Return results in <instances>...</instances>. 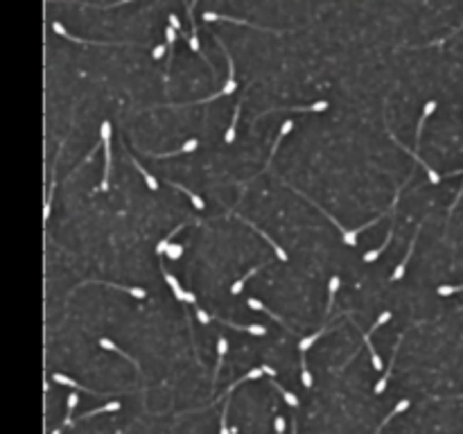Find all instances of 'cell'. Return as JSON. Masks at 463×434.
I'll list each match as a JSON object with an SVG mask.
<instances>
[{"mask_svg":"<svg viewBox=\"0 0 463 434\" xmlns=\"http://www.w3.org/2000/svg\"><path fill=\"white\" fill-rule=\"evenodd\" d=\"M111 122L104 120L100 124V138H102V147H104V174H102V184L100 190H108L111 188V168H113V154H111Z\"/></svg>","mask_w":463,"mask_h":434,"instance_id":"1","label":"cell"},{"mask_svg":"<svg viewBox=\"0 0 463 434\" xmlns=\"http://www.w3.org/2000/svg\"><path fill=\"white\" fill-rule=\"evenodd\" d=\"M400 344H402V337L396 341V346H393V353H391V364H388V369L384 371V375H382L380 380H377V385H375V396H380V393H384V389H386V385H388V380H391V373H393V367H396V355H398V348H400Z\"/></svg>","mask_w":463,"mask_h":434,"instance_id":"2","label":"cell"},{"mask_svg":"<svg viewBox=\"0 0 463 434\" xmlns=\"http://www.w3.org/2000/svg\"><path fill=\"white\" fill-rule=\"evenodd\" d=\"M420 228H422V224H418V228H416V236H414V240L409 242V251H407V256L402 258V262L396 267V272L391 274V281H400V278L404 276V269H407V265H409V260H411V256H414V249H416V242H418V236H420Z\"/></svg>","mask_w":463,"mask_h":434,"instance_id":"3","label":"cell"},{"mask_svg":"<svg viewBox=\"0 0 463 434\" xmlns=\"http://www.w3.org/2000/svg\"><path fill=\"white\" fill-rule=\"evenodd\" d=\"M59 154H61V145H59V150H57V156H54V161H52V181H50V186H48V195H45V204H43V222L50 220V210H52V197H54V186H57L54 172H57V161H59Z\"/></svg>","mask_w":463,"mask_h":434,"instance_id":"4","label":"cell"},{"mask_svg":"<svg viewBox=\"0 0 463 434\" xmlns=\"http://www.w3.org/2000/svg\"><path fill=\"white\" fill-rule=\"evenodd\" d=\"M235 217H239V220H242V222H244V224H249L251 228H255V231H258V236H262V240H265V242H269V247H271L273 251H276L278 260H287V254H285V249H283V247H280V244L276 242V240H271L269 236H267V233H265V231H262V228H258V224H253V222H251V220H247V217H242V215H237V213H235Z\"/></svg>","mask_w":463,"mask_h":434,"instance_id":"5","label":"cell"},{"mask_svg":"<svg viewBox=\"0 0 463 434\" xmlns=\"http://www.w3.org/2000/svg\"><path fill=\"white\" fill-rule=\"evenodd\" d=\"M291 129H294V120H285V122L280 124V131H278L276 140H273V147H271V152H269V158H267V165L262 168V172H267V170H269V165H271V161H273V156H276V152H278V147H280V140H283Z\"/></svg>","mask_w":463,"mask_h":434,"instance_id":"6","label":"cell"},{"mask_svg":"<svg viewBox=\"0 0 463 434\" xmlns=\"http://www.w3.org/2000/svg\"><path fill=\"white\" fill-rule=\"evenodd\" d=\"M391 138H393V142H396V145H400V147H402L404 152H409L411 156L416 158V163H420L422 168H425V172H427V176H430V181H432V184H441V174H438L436 170H432V165H430V163H425V161H422V158L418 156V152H414V150H409L407 145H402V142H400V140H398V138H396V136H393V134H391Z\"/></svg>","mask_w":463,"mask_h":434,"instance_id":"7","label":"cell"},{"mask_svg":"<svg viewBox=\"0 0 463 434\" xmlns=\"http://www.w3.org/2000/svg\"><path fill=\"white\" fill-rule=\"evenodd\" d=\"M52 380L54 382H59V385H66V387H72L75 391H86V393H93V396H113V393H100V391H95V389H88V387H84V385H79L77 380H72V378H68V375H64V373H52Z\"/></svg>","mask_w":463,"mask_h":434,"instance_id":"8","label":"cell"},{"mask_svg":"<svg viewBox=\"0 0 463 434\" xmlns=\"http://www.w3.org/2000/svg\"><path fill=\"white\" fill-rule=\"evenodd\" d=\"M122 154L129 158V163H134V168H136V170H138V172L142 174V179H145V184L150 186V190H158V181L154 179V174H150V170H147V168H142V163L136 161V158L131 156L129 150H127V147H124V145H122Z\"/></svg>","mask_w":463,"mask_h":434,"instance_id":"9","label":"cell"},{"mask_svg":"<svg viewBox=\"0 0 463 434\" xmlns=\"http://www.w3.org/2000/svg\"><path fill=\"white\" fill-rule=\"evenodd\" d=\"M199 147V140L197 138H190L188 142H183V145L179 147V150H172V152H163V154H154V152H147L150 156L154 158H168V156H176V154H188V152H194Z\"/></svg>","mask_w":463,"mask_h":434,"instance_id":"10","label":"cell"},{"mask_svg":"<svg viewBox=\"0 0 463 434\" xmlns=\"http://www.w3.org/2000/svg\"><path fill=\"white\" fill-rule=\"evenodd\" d=\"M226 351H228V341H226L224 335H219V337H217V364H215V373H213L215 380H217V375H219V371H221V364H224Z\"/></svg>","mask_w":463,"mask_h":434,"instance_id":"11","label":"cell"},{"mask_svg":"<svg viewBox=\"0 0 463 434\" xmlns=\"http://www.w3.org/2000/svg\"><path fill=\"white\" fill-rule=\"evenodd\" d=\"M88 283H97V285H106V287H113V290H122V292H127L131 296H136V299H145L147 292L142 287H124V285H116V283H106V281H88Z\"/></svg>","mask_w":463,"mask_h":434,"instance_id":"12","label":"cell"},{"mask_svg":"<svg viewBox=\"0 0 463 434\" xmlns=\"http://www.w3.org/2000/svg\"><path fill=\"white\" fill-rule=\"evenodd\" d=\"M434 111H436V102H434V100H430V102H427V104H425V109H422V116H420V120H418V129H416V142H420V136H422V127H425L427 118H430Z\"/></svg>","mask_w":463,"mask_h":434,"instance_id":"13","label":"cell"},{"mask_svg":"<svg viewBox=\"0 0 463 434\" xmlns=\"http://www.w3.org/2000/svg\"><path fill=\"white\" fill-rule=\"evenodd\" d=\"M161 272H163V278H165V283H168L170 287H172V292H174V296H176V299H179V301H186V290H183V287H181V285H179V281H176V278H174V274L165 272L163 267H161Z\"/></svg>","mask_w":463,"mask_h":434,"instance_id":"14","label":"cell"},{"mask_svg":"<svg viewBox=\"0 0 463 434\" xmlns=\"http://www.w3.org/2000/svg\"><path fill=\"white\" fill-rule=\"evenodd\" d=\"M239 111H242V100L237 102V106H235V111H233V120H231V124H228V129H226V134H224V140L231 145L233 140H235V129H237V120H239Z\"/></svg>","mask_w":463,"mask_h":434,"instance_id":"15","label":"cell"},{"mask_svg":"<svg viewBox=\"0 0 463 434\" xmlns=\"http://www.w3.org/2000/svg\"><path fill=\"white\" fill-rule=\"evenodd\" d=\"M100 346H102V348H106V351H116V353H118V355L127 357V359H129V362H131V364H134V369H136V371H138V373H140V364H138V362H136V359H134V357H131V355H127V353H124V351H122V348H118V346H116V344H113V341H111V339H106V337H102V339H100Z\"/></svg>","mask_w":463,"mask_h":434,"instance_id":"16","label":"cell"},{"mask_svg":"<svg viewBox=\"0 0 463 434\" xmlns=\"http://www.w3.org/2000/svg\"><path fill=\"white\" fill-rule=\"evenodd\" d=\"M409 405H411V403L407 401V398H402V401H400V403L396 405V407H393V409H391V412H388V416H384V421H382V423H380V425H377V430H375V434H380V432H382V427H384V425L388 423V421H391V419H393V416H398V414H402V412H404V409H409Z\"/></svg>","mask_w":463,"mask_h":434,"instance_id":"17","label":"cell"},{"mask_svg":"<svg viewBox=\"0 0 463 434\" xmlns=\"http://www.w3.org/2000/svg\"><path fill=\"white\" fill-rule=\"evenodd\" d=\"M168 184H170V186H172V188H176V190L186 192V195H188V197H190L192 206H194V208H197V210H203V208H206V202H203V199H201V197H199V195H194V192H192V190H188V188H186V186H179V184H176V181H168Z\"/></svg>","mask_w":463,"mask_h":434,"instance_id":"18","label":"cell"},{"mask_svg":"<svg viewBox=\"0 0 463 434\" xmlns=\"http://www.w3.org/2000/svg\"><path fill=\"white\" fill-rule=\"evenodd\" d=\"M391 236H393V222H391V226H388V231H386L384 244H382V247H377V249H373V251H366V254H364V262H373V260H377V256H380L382 251L388 247V242H391Z\"/></svg>","mask_w":463,"mask_h":434,"instance_id":"19","label":"cell"},{"mask_svg":"<svg viewBox=\"0 0 463 434\" xmlns=\"http://www.w3.org/2000/svg\"><path fill=\"white\" fill-rule=\"evenodd\" d=\"M226 326H231V328H235V330H244V333H251V335H255V337H262V335H267V328L265 326H260V323H251V326H239V323H233V321H224Z\"/></svg>","mask_w":463,"mask_h":434,"instance_id":"20","label":"cell"},{"mask_svg":"<svg viewBox=\"0 0 463 434\" xmlns=\"http://www.w3.org/2000/svg\"><path fill=\"white\" fill-rule=\"evenodd\" d=\"M364 344H366L368 353H371V364H373V369H375V371H382V367H384V362H382V357L377 355L375 346L371 344V335H368V333H364Z\"/></svg>","mask_w":463,"mask_h":434,"instance_id":"21","label":"cell"},{"mask_svg":"<svg viewBox=\"0 0 463 434\" xmlns=\"http://www.w3.org/2000/svg\"><path fill=\"white\" fill-rule=\"evenodd\" d=\"M262 267H265V262H260V265H255V267H251V272H247V274H244V276H242V278H237V281H235V283H233V287H231V292H233V294H239V292H242V287H244V283H247V281H249V278H251V276H253V274H258V272H260V269H262Z\"/></svg>","mask_w":463,"mask_h":434,"instance_id":"22","label":"cell"},{"mask_svg":"<svg viewBox=\"0 0 463 434\" xmlns=\"http://www.w3.org/2000/svg\"><path fill=\"white\" fill-rule=\"evenodd\" d=\"M118 409H120V403H118V401H111V403L102 405V407L90 409V412H86L84 416H79V419H82V421H88V419H93L95 414H102V412H118Z\"/></svg>","mask_w":463,"mask_h":434,"instance_id":"23","label":"cell"},{"mask_svg":"<svg viewBox=\"0 0 463 434\" xmlns=\"http://www.w3.org/2000/svg\"><path fill=\"white\" fill-rule=\"evenodd\" d=\"M341 287V278L339 276H330V283H328V308H325V315H330L332 310V301H335V294L337 290Z\"/></svg>","mask_w":463,"mask_h":434,"instance_id":"24","label":"cell"},{"mask_svg":"<svg viewBox=\"0 0 463 434\" xmlns=\"http://www.w3.org/2000/svg\"><path fill=\"white\" fill-rule=\"evenodd\" d=\"M186 226H188V224H179L172 233H170V236H165L163 242H158V244H156V254H158V256H165V251H168V249H170V244H172V238H174V236H179V231H183Z\"/></svg>","mask_w":463,"mask_h":434,"instance_id":"25","label":"cell"},{"mask_svg":"<svg viewBox=\"0 0 463 434\" xmlns=\"http://www.w3.org/2000/svg\"><path fill=\"white\" fill-rule=\"evenodd\" d=\"M325 330H328V328H321V330H317V333H312L310 337H303V339H301V344H299V351H301V355H305V351H307V348H312V344H314V341H319V339H321Z\"/></svg>","mask_w":463,"mask_h":434,"instance_id":"26","label":"cell"},{"mask_svg":"<svg viewBox=\"0 0 463 434\" xmlns=\"http://www.w3.org/2000/svg\"><path fill=\"white\" fill-rule=\"evenodd\" d=\"M247 305L251 308V310H260V312H267V315H269L271 319H276V321H280V323H283V326H285V321H283V319H280L278 315H273V312H271V310H269V308H267L265 303H262V301H258V299H253V296H251V299L247 301ZM285 328H287V326H285Z\"/></svg>","mask_w":463,"mask_h":434,"instance_id":"27","label":"cell"},{"mask_svg":"<svg viewBox=\"0 0 463 434\" xmlns=\"http://www.w3.org/2000/svg\"><path fill=\"white\" fill-rule=\"evenodd\" d=\"M77 405H79V396H77V393H70V396H68V401H66V409H68V414H66L64 423H61L64 427H66V425H72V419H70V416H72V412H75V407H77Z\"/></svg>","mask_w":463,"mask_h":434,"instance_id":"28","label":"cell"},{"mask_svg":"<svg viewBox=\"0 0 463 434\" xmlns=\"http://www.w3.org/2000/svg\"><path fill=\"white\" fill-rule=\"evenodd\" d=\"M271 385H273V387H276V389L280 391V396L285 398V403H287L289 407H299V405H301V403H299V396H296V393H291V391H287V389H283V387H280L276 380H271Z\"/></svg>","mask_w":463,"mask_h":434,"instance_id":"29","label":"cell"},{"mask_svg":"<svg viewBox=\"0 0 463 434\" xmlns=\"http://www.w3.org/2000/svg\"><path fill=\"white\" fill-rule=\"evenodd\" d=\"M301 382L305 389H310L312 387V375H310V369H307V362H305V355H301Z\"/></svg>","mask_w":463,"mask_h":434,"instance_id":"30","label":"cell"},{"mask_svg":"<svg viewBox=\"0 0 463 434\" xmlns=\"http://www.w3.org/2000/svg\"><path fill=\"white\" fill-rule=\"evenodd\" d=\"M391 317H393V315H391V310H384V312H382V315H380V317H377V319H375V323H373V326H371L368 335H371V333H375V330H377V328H380V326H384L386 321H391Z\"/></svg>","mask_w":463,"mask_h":434,"instance_id":"31","label":"cell"},{"mask_svg":"<svg viewBox=\"0 0 463 434\" xmlns=\"http://www.w3.org/2000/svg\"><path fill=\"white\" fill-rule=\"evenodd\" d=\"M441 296H450V294H456V292H463V285H441L436 290Z\"/></svg>","mask_w":463,"mask_h":434,"instance_id":"32","label":"cell"},{"mask_svg":"<svg viewBox=\"0 0 463 434\" xmlns=\"http://www.w3.org/2000/svg\"><path fill=\"white\" fill-rule=\"evenodd\" d=\"M165 256H168L170 260H179L181 256H183V247H181V244H170V249L165 251Z\"/></svg>","mask_w":463,"mask_h":434,"instance_id":"33","label":"cell"},{"mask_svg":"<svg viewBox=\"0 0 463 434\" xmlns=\"http://www.w3.org/2000/svg\"><path fill=\"white\" fill-rule=\"evenodd\" d=\"M228 403L224 405V412H221V421H219V434H231V430H228Z\"/></svg>","mask_w":463,"mask_h":434,"instance_id":"34","label":"cell"},{"mask_svg":"<svg viewBox=\"0 0 463 434\" xmlns=\"http://www.w3.org/2000/svg\"><path fill=\"white\" fill-rule=\"evenodd\" d=\"M194 310H197V319H199V323H201V326H208L210 321H213V317H210L208 312L203 310V308H199V305H197Z\"/></svg>","mask_w":463,"mask_h":434,"instance_id":"35","label":"cell"},{"mask_svg":"<svg viewBox=\"0 0 463 434\" xmlns=\"http://www.w3.org/2000/svg\"><path fill=\"white\" fill-rule=\"evenodd\" d=\"M235 91H237V82H235V79H226L224 88H221V95H231V93H235Z\"/></svg>","mask_w":463,"mask_h":434,"instance_id":"36","label":"cell"},{"mask_svg":"<svg viewBox=\"0 0 463 434\" xmlns=\"http://www.w3.org/2000/svg\"><path fill=\"white\" fill-rule=\"evenodd\" d=\"M165 52H168V45L158 43V45H156V48H154V52H152V57H154V59H161V57H165Z\"/></svg>","mask_w":463,"mask_h":434,"instance_id":"37","label":"cell"},{"mask_svg":"<svg viewBox=\"0 0 463 434\" xmlns=\"http://www.w3.org/2000/svg\"><path fill=\"white\" fill-rule=\"evenodd\" d=\"M273 430H276V434H285V419H283V416H276V421H273Z\"/></svg>","mask_w":463,"mask_h":434,"instance_id":"38","label":"cell"},{"mask_svg":"<svg viewBox=\"0 0 463 434\" xmlns=\"http://www.w3.org/2000/svg\"><path fill=\"white\" fill-rule=\"evenodd\" d=\"M168 19H170V27H172V30H176V32L181 34V21L176 19V14H170Z\"/></svg>","mask_w":463,"mask_h":434,"instance_id":"39","label":"cell"},{"mask_svg":"<svg viewBox=\"0 0 463 434\" xmlns=\"http://www.w3.org/2000/svg\"><path fill=\"white\" fill-rule=\"evenodd\" d=\"M260 369H262V373H265V375H269V378H276V369H271L269 364L262 362V364H260Z\"/></svg>","mask_w":463,"mask_h":434,"instance_id":"40","label":"cell"},{"mask_svg":"<svg viewBox=\"0 0 463 434\" xmlns=\"http://www.w3.org/2000/svg\"><path fill=\"white\" fill-rule=\"evenodd\" d=\"M461 197H463V186H461V190H459V192H456V199H454V202H452V206H450V208H448V213H452V210H454L456 206H459Z\"/></svg>","mask_w":463,"mask_h":434,"instance_id":"41","label":"cell"},{"mask_svg":"<svg viewBox=\"0 0 463 434\" xmlns=\"http://www.w3.org/2000/svg\"><path fill=\"white\" fill-rule=\"evenodd\" d=\"M186 303H192L194 308H197V296H194L190 290H186Z\"/></svg>","mask_w":463,"mask_h":434,"instance_id":"42","label":"cell"},{"mask_svg":"<svg viewBox=\"0 0 463 434\" xmlns=\"http://www.w3.org/2000/svg\"><path fill=\"white\" fill-rule=\"evenodd\" d=\"M461 30H463V23H461V25H459V27H456V30H452V32H450V37H448V39H452V37H454V34H456V32H461ZM448 39H441V41H438V43L448 41ZM438 43H436V45H438Z\"/></svg>","mask_w":463,"mask_h":434,"instance_id":"43","label":"cell"},{"mask_svg":"<svg viewBox=\"0 0 463 434\" xmlns=\"http://www.w3.org/2000/svg\"><path fill=\"white\" fill-rule=\"evenodd\" d=\"M291 434H299V430H296V419H291Z\"/></svg>","mask_w":463,"mask_h":434,"instance_id":"44","label":"cell"},{"mask_svg":"<svg viewBox=\"0 0 463 434\" xmlns=\"http://www.w3.org/2000/svg\"><path fill=\"white\" fill-rule=\"evenodd\" d=\"M52 434H61V427H57V430H54Z\"/></svg>","mask_w":463,"mask_h":434,"instance_id":"45","label":"cell"},{"mask_svg":"<svg viewBox=\"0 0 463 434\" xmlns=\"http://www.w3.org/2000/svg\"><path fill=\"white\" fill-rule=\"evenodd\" d=\"M454 398H459V401H463V396H454Z\"/></svg>","mask_w":463,"mask_h":434,"instance_id":"46","label":"cell"}]
</instances>
